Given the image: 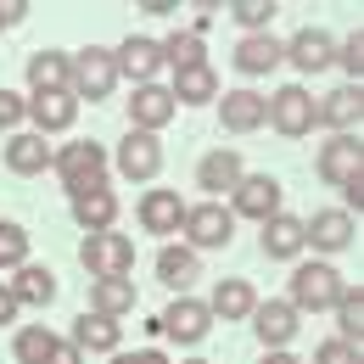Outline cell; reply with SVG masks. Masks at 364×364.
Listing matches in <instances>:
<instances>
[{
    "instance_id": "obj_23",
    "label": "cell",
    "mask_w": 364,
    "mask_h": 364,
    "mask_svg": "<svg viewBox=\"0 0 364 364\" xmlns=\"http://www.w3.org/2000/svg\"><path fill=\"white\" fill-rule=\"evenodd\" d=\"M50 157H56V151L46 146V135H11L6 140V168H11V174H46Z\"/></svg>"
},
{
    "instance_id": "obj_36",
    "label": "cell",
    "mask_w": 364,
    "mask_h": 364,
    "mask_svg": "<svg viewBox=\"0 0 364 364\" xmlns=\"http://www.w3.org/2000/svg\"><path fill=\"white\" fill-rule=\"evenodd\" d=\"M274 11H280L274 0H235V6H230V17H235L241 28H252V34H269V17H274Z\"/></svg>"
},
{
    "instance_id": "obj_37",
    "label": "cell",
    "mask_w": 364,
    "mask_h": 364,
    "mask_svg": "<svg viewBox=\"0 0 364 364\" xmlns=\"http://www.w3.org/2000/svg\"><path fill=\"white\" fill-rule=\"evenodd\" d=\"M314 364H364V348H353V342H342V336H331V342H319Z\"/></svg>"
},
{
    "instance_id": "obj_34",
    "label": "cell",
    "mask_w": 364,
    "mask_h": 364,
    "mask_svg": "<svg viewBox=\"0 0 364 364\" xmlns=\"http://www.w3.org/2000/svg\"><path fill=\"white\" fill-rule=\"evenodd\" d=\"M50 348H56V336H50L46 325H23V331H17V342H11L17 364H46Z\"/></svg>"
},
{
    "instance_id": "obj_18",
    "label": "cell",
    "mask_w": 364,
    "mask_h": 364,
    "mask_svg": "<svg viewBox=\"0 0 364 364\" xmlns=\"http://www.w3.org/2000/svg\"><path fill=\"white\" fill-rule=\"evenodd\" d=\"M23 118H34V135H62V129H73L79 101L73 95H28Z\"/></svg>"
},
{
    "instance_id": "obj_30",
    "label": "cell",
    "mask_w": 364,
    "mask_h": 364,
    "mask_svg": "<svg viewBox=\"0 0 364 364\" xmlns=\"http://www.w3.org/2000/svg\"><path fill=\"white\" fill-rule=\"evenodd\" d=\"M336 336L364 348V291L359 286H342V297H336Z\"/></svg>"
},
{
    "instance_id": "obj_17",
    "label": "cell",
    "mask_w": 364,
    "mask_h": 364,
    "mask_svg": "<svg viewBox=\"0 0 364 364\" xmlns=\"http://www.w3.org/2000/svg\"><path fill=\"white\" fill-rule=\"evenodd\" d=\"M303 241H314L319 252H342L353 241V213L348 208H325L314 219H303Z\"/></svg>"
},
{
    "instance_id": "obj_24",
    "label": "cell",
    "mask_w": 364,
    "mask_h": 364,
    "mask_svg": "<svg viewBox=\"0 0 364 364\" xmlns=\"http://www.w3.org/2000/svg\"><path fill=\"white\" fill-rule=\"evenodd\" d=\"M11 286V297H17V309L28 303V309H46L50 297H56V274L46 269V264H23L17 269V280H6Z\"/></svg>"
},
{
    "instance_id": "obj_13",
    "label": "cell",
    "mask_w": 364,
    "mask_h": 364,
    "mask_svg": "<svg viewBox=\"0 0 364 364\" xmlns=\"http://www.w3.org/2000/svg\"><path fill=\"white\" fill-rule=\"evenodd\" d=\"M286 62H291L297 73H325V68L336 62V40H331L325 28H297V34L286 40Z\"/></svg>"
},
{
    "instance_id": "obj_19",
    "label": "cell",
    "mask_w": 364,
    "mask_h": 364,
    "mask_svg": "<svg viewBox=\"0 0 364 364\" xmlns=\"http://www.w3.org/2000/svg\"><path fill=\"white\" fill-rule=\"evenodd\" d=\"M241 174H247V168H241V151H235V146H219V151H208V157L196 163V185H202V191H213V196L235 191Z\"/></svg>"
},
{
    "instance_id": "obj_22",
    "label": "cell",
    "mask_w": 364,
    "mask_h": 364,
    "mask_svg": "<svg viewBox=\"0 0 364 364\" xmlns=\"http://www.w3.org/2000/svg\"><path fill=\"white\" fill-rule=\"evenodd\" d=\"M286 62V46L274 40V34H247L241 46H235V68L247 73V79H258V73H274Z\"/></svg>"
},
{
    "instance_id": "obj_21",
    "label": "cell",
    "mask_w": 364,
    "mask_h": 364,
    "mask_svg": "<svg viewBox=\"0 0 364 364\" xmlns=\"http://www.w3.org/2000/svg\"><path fill=\"white\" fill-rule=\"evenodd\" d=\"M180 219H185L180 191H146L140 196V225H146V235H174Z\"/></svg>"
},
{
    "instance_id": "obj_28",
    "label": "cell",
    "mask_w": 364,
    "mask_h": 364,
    "mask_svg": "<svg viewBox=\"0 0 364 364\" xmlns=\"http://www.w3.org/2000/svg\"><path fill=\"white\" fill-rule=\"evenodd\" d=\"M174 107H196V101H219V73L202 62V68H185V73H174Z\"/></svg>"
},
{
    "instance_id": "obj_42",
    "label": "cell",
    "mask_w": 364,
    "mask_h": 364,
    "mask_svg": "<svg viewBox=\"0 0 364 364\" xmlns=\"http://www.w3.org/2000/svg\"><path fill=\"white\" fill-rule=\"evenodd\" d=\"M112 364H168L157 348H140V353H112Z\"/></svg>"
},
{
    "instance_id": "obj_5",
    "label": "cell",
    "mask_w": 364,
    "mask_h": 364,
    "mask_svg": "<svg viewBox=\"0 0 364 364\" xmlns=\"http://www.w3.org/2000/svg\"><path fill=\"white\" fill-rule=\"evenodd\" d=\"M264 124H274L286 140L309 135V129L319 124V118H314V95L303 90V85H286V90L264 95Z\"/></svg>"
},
{
    "instance_id": "obj_31",
    "label": "cell",
    "mask_w": 364,
    "mask_h": 364,
    "mask_svg": "<svg viewBox=\"0 0 364 364\" xmlns=\"http://www.w3.org/2000/svg\"><path fill=\"white\" fill-rule=\"evenodd\" d=\"M90 303H95V314H107V319L129 314V309H135V280H95Z\"/></svg>"
},
{
    "instance_id": "obj_29",
    "label": "cell",
    "mask_w": 364,
    "mask_h": 364,
    "mask_svg": "<svg viewBox=\"0 0 364 364\" xmlns=\"http://www.w3.org/2000/svg\"><path fill=\"white\" fill-rule=\"evenodd\" d=\"M73 219H79V225L90 230H112L118 225V196H112V191H85V196H73Z\"/></svg>"
},
{
    "instance_id": "obj_40",
    "label": "cell",
    "mask_w": 364,
    "mask_h": 364,
    "mask_svg": "<svg viewBox=\"0 0 364 364\" xmlns=\"http://www.w3.org/2000/svg\"><path fill=\"white\" fill-rule=\"evenodd\" d=\"M46 364H85V353H79L73 342H62V336H56V348H50V359H46Z\"/></svg>"
},
{
    "instance_id": "obj_43",
    "label": "cell",
    "mask_w": 364,
    "mask_h": 364,
    "mask_svg": "<svg viewBox=\"0 0 364 364\" xmlns=\"http://www.w3.org/2000/svg\"><path fill=\"white\" fill-rule=\"evenodd\" d=\"M17 319V297H11V286L0 280V325H11Z\"/></svg>"
},
{
    "instance_id": "obj_25",
    "label": "cell",
    "mask_w": 364,
    "mask_h": 364,
    "mask_svg": "<svg viewBox=\"0 0 364 364\" xmlns=\"http://www.w3.org/2000/svg\"><path fill=\"white\" fill-rule=\"evenodd\" d=\"M73 348H79V353H118V319L79 314L73 319Z\"/></svg>"
},
{
    "instance_id": "obj_32",
    "label": "cell",
    "mask_w": 364,
    "mask_h": 364,
    "mask_svg": "<svg viewBox=\"0 0 364 364\" xmlns=\"http://www.w3.org/2000/svg\"><path fill=\"white\" fill-rule=\"evenodd\" d=\"M157 280L174 286V291H185V286L196 280V252H191V247H163V252H157Z\"/></svg>"
},
{
    "instance_id": "obj_16",
    "label": "cell",
    "mask_w": 364,
    "mask_h": 364,
    "mask_svg": "<svg viewBox=\"0 0 364 364\" xmlns=\"http://www.w3.org/2000/svg\"><path fill=\"white\" fill-rule=\"evenodd\" d=\"M112 62H118V73H124V79H135V85H157L163 50H157V40H146V34H129L124 46L112 50Z\"/></svg>"
},
{
    "instance_id": "obj_45",
    "label": "cell",
    "mask_w": 364,
    "mask_h": 364,
    "mask_svg": "<svg viewBox=\"0 0 364 364\" xmlns=\"http://www.w3.org/2000/svg\"><path fill=\"white\" fill-rule=\"evenodd\" d=\"M264 364H297V359H291L286 348H274V353H264Z\"/></svg>"
},
{
    "instance_id": "obj_6",
    "label": "cell",
    "mask_w": 364,
    "mask_h": 364,
    "mask_svg": "<svg viewBox=\"0 0 364 364\" xmlns=\"http://www.w3.org/2000/svg\"><path fill=\"white\" fill-rule=\"evenodd\" d=\"M319 180L325 185H353V180H364V140L359 135H331L325 146H319Z\"/></svg>"
},
{
    "instance_id": "obj_27",
    "label": "cell",
    "mask_w": 364,
    "mask_h": 364,
    "mask_svg": "<svg viewBox=\"0 0 364 364\" xmlns=\"http://www.w3.org/2000/svg\"><path fill=\"white\" fill-rule=\"evenodd\" d=\"M309 241H303V219H291V213H274L264 219V252L269 258H297Z\"/></svg>"
},
{
    "instance_id": "obj_39",
    "label": "cell",
    "mask_w": 364,
    "mask_h": 364,
    "mask_svg": "<svg viewBox=\"0 0 364 364\" xmlns=\"http://www.w3.org/2000/svg\"><path fill=\"white\" fill-rule=\"evenodd\" d=\"M23 107H28V101L17 90H0V129H17V124H23Z\"/></svg>"
},
{
    "instance_id": "obj_3",
    "label": "cell",
    "mask_w": 364,
    "mask_h": 364,
    "mask_svg": "<svg viewBox=\"0 0 364 364\" xmlns=\"http://www.w3.org/2000/svg\"><path fill=\"white\" fill-rule=\"evenodd\" d=\"M342 274L331 269V264H297L291 269V309L297 314H325V309H336V297H342Z\"/></svg>"
},
{
    "instance_id": "obj_46",
    "label": "cell",
    "mask_w": 364,
    "mask_h": 364,
    "mask_svg": "<svg viewBox=\"0 0 364 364\" xmlns=\"http://www.w3.org/2000/svg\"><path fill=\"white\" fill-rule=\"evenodd\" d=\"M185 364H208V359H185Z\"/></svg>"
},
{
    "instance_id": "obj_11",
    "label": "cell",
    "mask_w": 364,
    "mask_h": 364,
    "mask_svg": "<svg viewBox=\"0 0 364 364\" xmlns=\"http://www.w3.org/2000/svg\"><path fill=\"white\" fill-rule=\"evenodd\" d=\"M28 90L34 95H73V56L34 50V56H28Z\"/></svg>"
},
{
    "instance_id": "obj_10",
    "label": "cell",
    "mask_w": 364,
    "mask_h": 364,
    "mask_svg": "<svg viewBox=\"0 0 364 364\" xmlns=\"http://www.w3.org/2000/svg\"><path fill=\"white\" fill-rule=\"evenodd\" d=\"M174 95L163 90V85H135V101H129V129L140 135H157L163 124H174Z\"/></svg>"
},
{
    "instance_id": "obj_15",
    "label": "cell",
    "mask_w": 364,
    "mask_h": 364,
    "mask_svg": "<svg viewBox=\"0 0 364 364\" xmlns=\"http://www.w3.org/2000/svg\"><path fill=\"white\" fill-rule=\"evenodd\" d=\"M314 118L331 124L336 135H353V124L364 118V85H336L325 101H314Z\"/></svg>"
},
{
    "instance_id": "obj_20",
    "label": "cell",
    "mask_w": 364,
    "mask_h": 364,
    "mask_svg": "<svg viewBox=\"0 0 364 364\" xmlns=\"http://www.w3.org/2000/svg\"><path fill=\"white\" fill-rule=\"evenodd\" d=\"M219 124H225L230 135H252V129H264V95H258V90H225V101H219Z\"/></svg>"
},
{
    "instance_id": "obj_44",
    "label": "cell",
    "mask_w": 364,
    "mask_h": 364,
    "mask_svg": "<svg viewBox=\"0 0 364 364\" xmlns=\"http://www.w3.org/2000/svg\"><path fill=\"white\" fill-rule=\"evenodd\" d=\"M342 196H348V208H364V180H353V185H342Z\"/></svg>"
},
{
    "instance_id": "obj_4",
    "label": "cell",
    "mask_w": 364,
    "mask_h": 364,
    "mask_svg": "<svg viewBox=\"0 0 364 364\" xmlns=\"http://www.w3.org/2000/svg\"><path fill=\"white\" fill-rule=\"evenodd\" d=\"M185 247L191 252H213V247H230V235H235V213H230L225 202H196V208H185Z\"/></svg>"
},
{
    "instance_id": "obj_35",
    "label": "cell",
    "mask_w": 364,
    "mask_h": 364,
    "mask_svg": "<svg viewBox=\"0 0 364 364\" xmlns=\"http://www.w3.org/2000/svg\"><path fill=\"white\" fill-rule=\"evenodd\" d=\"M28 264V230L0 219V269H23Z\"/></svg>"
},
{
    "instance_id": "obj_9",
    "label": "cell",
    "mask_w": 364,
    "mask_h": 364,
    "mask_svg": "<svg viewBox=\"0 0 364 364\" xmlns=\"http://www.w3.org/2000/svg\"><path fill=\"white\" fill-rule=\"evenodd\" d=\"M208 325H213V314H208V303H196V297H174L163 314H157V331L163 336H174V342H202L208 336Z\"/></svg>"
},
{
    "instance_id": "obj_2",
    "label": "cell",
    "mask_w": 364,
    "mask_h": 364,
    "mask_svg": "<svg viewBox=\"0 0 364 364\" xmlns=\"http://www.w3.org/2000/svg\"><path fill=\"white\" fill-rule=\"evenodd\" d=\"M79 264L95 280H129V269H135V241L118 235V230H95V235H85V247H79Z\"/></svg>"
},
{
    "instance_id": "obj_7",
    "label": "cell",
    "mask_w": 364,
    "mask_h": 364,
    "mask_svg": "<svg viewBox=\"0 0 364 364\" xmlns=\"http://www.w3.org/2000/svg\"><path fill=\"white\" fill-rule=\"evenodd\" d=\"M112 85H118V62H112V50L90 46V50L73 56V101H107Z\"/></svg>"
},
{
    "instance_id": "obj_12",
    "label": "cell",
    "mask_w": 364,
    "mask_h": 364,
    "mask_svg": "<svg viewBox=\"0 0 364 364\" xmlns=\"http://www.w3.org/2000/svg\"><path fill=\"white\" fill-rule=\"evenodd\" d=\"M118 174H124V180H157V174H163V146H157V135L129 129L124 146H118Z\"/></svg>"
},
{
    "instance_id": "obj_8",
    "label": "cell",
    "mask_w": 364,
    "mask_h": 364,
    "mask_svg": "<svg viewBox=\"0 0 364 364\" xmlns=\"http://www.w3.org/2000/svg\"><path fill=\"white\" fill-rule=\"evenodd\" d=\"M230 202H235L230 213H241V219H258V225H264V219L280 213V180H274V174H241V185L230 191Z\"/></svg>"
},
{
    "instance_id": "obj_33",
    "label": "cell",
    "mask_w": 364,
    "mask_h": 364,
    "mask_svg": "<svg viewBox=\"0 0 364 364\" xmlns=\"http://www.w3.org/2000/svg\"><path fill=\"white\" fill-rule=\"evenodd\" d=\"M157 50H163V62H168L174 73H185V68H202V62H208V56H202V34H191V28H185V34H168Z\"/></svg>"
},
{
    "instance_id": "obj_1",
    "label": "cell",
    "mask_w": 364,
    "mask_h": 364,
    "mask_svg": "<svg viewBox=\"0 0 364 364\" xmlns=\"http://www.w3.org/2000/svg\"><path fill=\"white\" fill-rule=\"evenodd\" d=\"M50 163H56V174H62V191H68V196L107 191V151H101L95 140H73V146H62Z\"/></svg>"
},
{
    "instance_id": "obj_14",
    "label": "cell",
    "mask_w": 364,
    "mask_h": 364,
    "mask_svg": "<svg viewBox=\"0 0 364 364\" xmlns=\"http://www.w3.org/2000/svg\"><path fill=\"white\" fill-rule=\"evenodd\" d=\"M252 331H258V342H264V348H286V342H291V336H297V309H291V303H286V297H269V303H258V309H252Z\"/></svg>"
},
{
    "instance_id": "obj_38",
    "label": "cell",
    "mask_w": 364,
    "mask_h": 364,
    "mask_svg": "<svg viewBox=\"0 0 364 364\" xmlns=\"http://www.w3.org/2000/svg\"><path fill=\"white\" fill-rule=\"evenodd\" d=\"M336 62H342V68L353 73V85H359V73H364V28H353V34L336 46Z\"/></svg>"
},
{
    "instance_id": "obj_41",
    "label": "cell",
    "mask_w": 364,
    "mask_h": 364,
    "mask_svg": "<svg viewBox=\"0 0 364 364\" xmlns=\"http://www.w3.org/2000/svg\"><path fill=\"white\" fill-rule=\"evenodd\" d=\"M23 17H28V0H0V28H11Z\"/></svg>"
},
{
    "instance_id": "obj_26",
    "label": "cell",
    "mask_w": 364,
    "mask_h": 364,
    "mask_svg": "<svg viewBox=\"0 0 364 364\" xmlns=\"http://www.w3.org/2000/svg\"><path fill=\"white\" fill-rule=\"evenodd\" d=\"M252 309H258V297H252L247 280H219L213 297H208V314H213V319H247Z\"/></svg>"
}]
</instances>
